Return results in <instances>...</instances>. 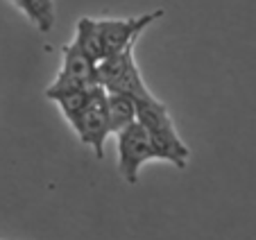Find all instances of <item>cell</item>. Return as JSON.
Returning <instances> with one entry per match:
<instances>
[{
  "label": "cell",
  "mask_w": 256,
  "mask_h": 240,
  "mask_svg": "<svg viewBox=\"0 0 256 240\" xmlns=\"http://www.w3.org/2000/svg\"><path fill=\"white\" fill-rule=\"evenodd\" d=\"M72 41L84 50L91 59H96L98 64L106 57L104 52V44H102V34H100V25H98V18H88V16H82L75 25V36Z\"/></svg>",
  "instance_id": "cell-9"
},
{
  "label": "cell",
  "mask_w": 256,
  "mask_h": 240,
  "mask_svg": "<svg viewBox=\"0 0 256 240\" xmlns=\"http://www.w3.org/2000/svg\"><path fill=\"white\" fill-rule=\"evenodd\" d=\"M161 16H164V10L150 12V14L143 16H132V18H98L106 57H112V54L130 48V46H136V41L145 32V28L152 25Z\"/></svg>",
  "instance_id": "cell-5"
},
{
  "label": "cell",
  "mask_w": 256,
  "mask_h": 240,
  "mask_svg": "<svg viewBox=\"0 0 256 240\" xmlns=\"http://www.w3.org/2000/svg\"><path fill=\"white\" fill-rule=\"evenodd\" d=\"M134 48L136 46H130L112 57L102 59L98 64V77H100V86H104L109 93H127L136 100H145V98H152V93L145 86L136 66Z\"/></svg>",
  "instance_id": "cell-2"
},
{
  "label": "cell",
  "mask_w": 256,
  "mask_h": 240,
  "mask_svg": "<svg viewBox=\"0 0 256 240\" xmlns=\"http://www.w3.org/2000/svg\"><path fill=\"white\" fill-rule=\"evenodd\" d=\"M91 91L93 88H78V86L52 88V86H48L46 88V98L52 100L54 104L62 109L64 118H66L68 122H72V120L84 111V106L88 104V100H91Z\"/></svg>",
  "instance_id": "cell-8"
},
{
  "label": "cell",
  "mask_w": 256,
  "mask_h": 240,
  "mask_svg": "<svg viewBox=\"0 0 256 240\" xmlns=\"http://www.w3.org/2000/svg\"><path fill=\"white\" fill-rule=\"evenodd\" d=\"M100 84L98 77V62L91 59L75 41L66 44L62 48V68H59L54 82L50 84L52 88H93Z\"/></svg>",
  "instance_id": "cell-6"
},
{
  "label": "cell",
  "mask_w": 256,
  "mask_h": 240,
  "mask_svg": "<svg viewBox=\"0 0 256 240\" xmlns=\"http://www.w3.org/2000/svg\"><path fill=\"white\" fill-rule=\"evenodd\" d=\"M72 132L78 134V138L84 145L96 152L98 158L104 156V143L112 134V125H109V114H106V88L104 86H93L91 100L84 106V111L70 122Z\"/></svg>",
  "instance_id": "cell-4"
},
{
  "label": "cell",
  "mask_w": 256,
  "mask_h": 240,
  "mask_svg": "<svg viewBox=\"0 0 256 240\" xmlns=\"http://www.w3.org/2000/svg\"><path fill=\"white\" fill-rule=\"evenodd\" d=\"M12 5H16L30 23L36 25L41 32H50L54 25V0H12Z\"/></svg>",
  "instance_id": "cell-10"
},
{
  "label": "cell",
  "mask_w": 256,
  "mask_h": 240,
  "mask_svg": "<svg viewBox=\"0 0 256 240\" xmlns=\"http://www.w3.org/2000/svg\"><path fill=\"white\" fill-rule=\"evenodd\" d=\"M106 114H109V125L112 134H120L125 127L138 120V100L127 93H109L106 91Z\"/></svg>",
  "instance_id": "cell-7"
},
{
  "label": "cell",
  "mask_w": 256,
  "mask_h": 240,
  "mask_svg": "<svg viewBox=\"0 0 256 240\" xmlns=\"http://www.w3.org/2000/svg\"><path fill=\"white\" fill-rule=\"evenodd\" d=\"M138 122L150 132V138L159 152L161 161H168L174 168L184 170L188 164L190 150L182 140L177 127H174L170 111L156 96L138 100Z\"/></svg>",
  "instance_id": "cell-1"
},
{
  "label": "cell",
  "mask_w": 256,
  "mask_h": 240,
  "mask_svg": "<svg viewBox=\"0 0 256 240\" xmlns=\"http://www.w3.org/2000/svg\"><path fill=\"white\" fill-rule=\"evenodd\" d=\"M10 2H12V0H10Z\"/></svg>",
  "instance_id": "cell-11"
},
{
  "label": "cell",
  "mask_w": 256,
  "mask_h": 240,
  "mask_svg": "<svg viewBox=\"0 0 256 240\" xmlns=\"http://www.w3.org/2000/svg\"><path fill=\"white\" fill-rule=\"evenodd\" d=\"M118 140V170L127 184L138 182V170L148 161H161L154 143L150 138V132L140 125L138 120L130 127L116 134Z\"/></svg>",
  "instance_id": "cell-3"
}]
</instances>
